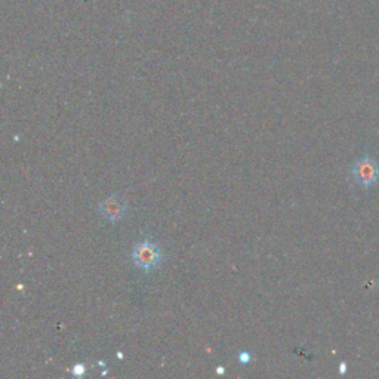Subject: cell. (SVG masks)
Returning a JSON list of instances; mask_svg holds the SVG:
<instances>
[{"instance_id": "6da1fadb", "label": "cell", "mask_w": 379, "mask_h": 379, "mask_svg": "<svg viewBox=\"0 0 379 379\" xmlns=\"http://www.w3.org/2000/svg\"><path fill=\"white\" fill-rule=\"evenodd\" d=\"M132 260L141 270H151L160 263V251L150 240L138 243L132 251Z\"/></svg>"}, {"instance_id": "7a4b0ae2", "label": "cell", "mask_w": 379, "mask_h": 379, "mask_svg": "<svg viewBox=\"0 0 379 379\" xmlns=\"http://www.w3.org/2000/svg\"><path fill=\"white\" fill-rule=\"evenodd\" d=\"M353 177L360 185L370 187L379 178V165L370 158L360 159L353 166Z\"/></svg>"}, {"instance_id": "3957f363", "label": "cell", "mask_w": 379, "mask_h": 379, "mask_svg": "<svg viewBox=\"0 0 379 379\" xmlns=\"http://www.w3.org/2000/svg\"><path fill=\"white\" fill-rule=\"evenodd\" d=\"M99 212L107 221L117 222L123 218V215L126 212V203L123 202V199H120L119 196H110L109 199L101 202Z\"/></svg>"}, {"instance_id": "277c9868", "label": "cell", "mask_w": 379, "mask_h": 379, "mask_svg": "<svg viewBox=\"0 0 379 379\" xmlns=\"http://www.w3.org/2000/svg\"><path fill=\"white\" fill-rule=\"evenodd\" d=\"M237 358H238L240 363H243V365L249 363V361L252 360V357H251V354H249L248 351H242V353H240V354L237 356Z\"/></svg>"}, {"instance_id": "5b68a950", "label": "cell", "mask_w": 379, "mask_h": 379, "mask_svg": "<svg viewBox=\"0 0 379 379\" xmlns=\"http://www.w3.org/2000/svg\"><path fill=\"white\" fill-rule=\"evenodd\" d=\"M72 372H73V375H76V376H83L84 372H86V368H84V365H76V366L72 369Z\"/></svg>"}]
</instances>
